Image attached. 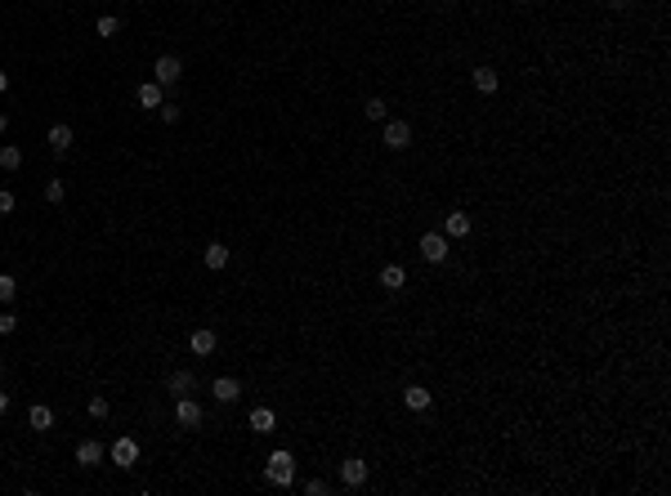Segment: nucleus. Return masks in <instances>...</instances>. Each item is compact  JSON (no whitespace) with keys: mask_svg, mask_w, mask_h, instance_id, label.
<instances>
[{"mask_svg":"<svg viewBox=\"0 0 671 496\" xmlns=\"http://www.w3.org/2000/svg\"><path fill=\"white\" fill-rule=\"evenodd\" d=\"M264 479L278 483V488H287V483L296 479V456H291V452H273L269 465H264Z\"/></svg>","mask_w":671,"mask_h":496,"instance_id":"obj_1","label":"nucleus"},{"mask_svg":"<svg viewBox=\"0 0 671 496\" xmlns=\"http://www.w3.org/2000/svg\"><path fill=\"white\" fill-rule=\"evenodd\" d=\"M175 425L197 429V425H202V403H193L188 394H179V398H175Z\"/></svg>","mask_w":671,"mask_h":496,"instance_id":"obj_2","label":"nucleus"},{"mask_svg":"<svg viewBox=\"0 0 671 496\" xmlns=\"http://www.w3.org/2000/svg\"><path fill=\"white\" fill-rule=\"evenodd\" d=\"M421 260L425 264H443V260H448V237H443V233H425L421 237Z\"/></svg>","mask_w":671,"mask_h":496,"instance_id":"obj_3","label":"nucleus"},{"mask_svg":"<svg viewBox=\"0 0 671 496\" xmlns=\"http://www.w3.org/2000/svg\"><path fill=\"white\" fill-rule=\"evenodd\" d=\"M340 483H345V488H363V483H367V461H363V456L340 461Z\"/></svg>","mask_w":671,"mask_h":496,"instance_id":"obj_4","label":"nucleus"},{"mask_svg":"<svg viewBox=\"0 0 671 496\" xmlns=\"http://www.w3.org/2000/svg\"><path fill=\"white\" fill-rule=\"evenodd\" d=\"M179 76H184V63H179L175 54H162V59H157V68H153V81L157 85H175Z\"/></svg>","mask_w":671,"mask_h":496,"instance_id":"obj_5","label":"nucleus"},{"mask_svg":"<svg viewBox=\"0 0 671 496\" xmlns=\"http://www.w3.org/2000/svg\"><path fill=\"white\" fill-rule=\"evenodd\" d=\"M408 143H412V126H408V121H385V148L403 152Z\"/></svg>","mask_w":671,"mask_h":496,"instance_id":"obj_6","label":"nucleus"},{"mask_svg":"<svg viewBox=\"0 0 671 496\" xmlns=\"http://www.w3.org/2000/svg\"><path fill=\"white\" fill-rule=\"evenodd\" d=\"M135 461H139V443H135V438H117V443H112V465L130 470Z\"/></svg>","mask_w":671,"mask_h":496,"instance_id":"obj_7","label":"nucleus"},{"mask_svg":"<svg viewBox=\"0 0 671 496\" xmlns=\"http://www.w3.org/2000/svg\"><path fill=\"white\" fill-rule=\"evenodd\" d=\"M211 394H215V403H238V398H242V385L233 376H220L211 385Z\"/></svg>","mask_w":671,"mask_h":496,"instance_id":"obj_8","label":"nucleus"},{"mask_svg":"<svg viewBox=\"0 0 671 496\" xmlns=\"http://www.w3.org/2000/svg\"><path fill=\"white\" fill-rule=\"evenodd\" d=\"M135 99L144 103V108H162V103H166V85H157V81H144V85L135 90Z\"/></svg>","mask_w":671,"mask_h":496,"instance_id":"obj_9","label":"nucleus"},{"mask_svg":"<svg viewBox=\"0 0 671 496\" xmlns=\"http://www.w3.org/2000/svg\"><path fill=\"white\" fill-rule=\"evenodd\" d=\"M27 425H32L36 434H45V429H54V407H45V403H32V412H27Z\"/></svg>","mask_w":671,"mask_h":496,"instance_id":"obj_10","label":"nucleus"},{"mask_svg":"<svg viewBox=\"0 0 671 496\" xmlns=\"http://www.w3.org/2000/svg\"><path fill=\"white\" fill-rule=\"evenodd\" d=\"M103 456H108V452H103V443H94V438H85V443L77 447V465H85V470H90V465H99Z\"/></svg>","mask_w":671,"mask_h":496,"instance_id":"obj_11","label":"nucleus"},{"mask_svg":"<svg viewBox=\"0 0 671 496\" xmlns=\"http://www.w3.org/2000/svg\"><path fill=\"white\" fill-rule=\"evenodd\" d=\"M470 233V215L466 211H452L448 219H443V237H466Z\"/></svg>","mask_w":671,"mask_h":496,"instance_id":"obj_12","label":"nucleus"},{"mask_svg":"<svg viewBox=\"0 0 671 496\" xmlns=\"http://www.w3.org/2000/svg\"><path fill=\"white\" fill-rule=\"evenodd\" d=\"M403 403H408L412 412H425V407H430V389H425V385H408V389H403Z\"/></svg>","mask_w":671,"mask_h":496,"instance_id":"obj_13","label":"nucleus"},{"mask_svg":"<svg viewBox=\"0 0 671 496\" xmlns=\"http://www.w3.org/2000/svg\"><path fill=\"white\" fill-rule=\"evenodd\" d=\"M50 148L63 157V152L72 148V126H63V121H59V126H50Z\"/></svg>","mask_w":671,"mask_h":496,"instance_id":"obj_14","label":"nucleus"},{"mask_svg":"<svg viewBox=\"0 0 671 496\" xmlns=\"http://www.w3.org/2000/svg\"><path fill=\"white\" fill-rule=\"evenodd\" d=\"M403 282H408V273H403V264H385V269H381V286H385V291H399Z\"/></svg>","mask_w":671,"mask_h":496,"instance_id":"obj_15","label":"nucleus"},{"mask_svg":"<svg viewBox=\"0 0 671 496\" xmlns=\"http://www.w3.org/2000/svg\"><path fill=\"white\" fill-rule=\"evenodd\" d=\"M188 345H193V354H202V358H206V354H215V331H206V327H202V331H193V340H188Z\"/></svg>","mask_w":671,"mask_h":496,"instance_id":"obj_16","label":"nucleus"},{"mask_svg":"<svg viewBox=\"0 0 671 496\" xmlns=\"http://www.w3.org/2000/svg\"><path fill=\"white\" fill-rule=\"evenodd\" d=\"M202 260H206V269H224V264H229V246L211 242V246H206V255H202Z\"/></svg>","mask_w":671,"mask_h":496,"instance_id":"obj_17","label":"nucleus"},{"mask_svg":"<svg viewBox=\"0 0 671 496\" xmlns=\"http://www.w3.org/2000/svg\"><path fill=\"white\" fill-rule=\"evenodd\" d=\"M475 90L479 94H497V72L493 68H475Z\"/></svg>","mask_w":671,"mask_h":496,"instance_id":"obj_18","label":"nucleus"},{"mask_svg":"<svg viewBox=\"0 0 671 496\" xmlns=\"http://www.w3.org/2000/svg\"><path fill=\"white\" fill-rule=\"evenodd\" d=\"M193 385H197V380H193V371H175V376H170V394H193Z\"/></svg>","mask_w":671,"mask_h":496,"instance_id":"obj_19","label":"nucleus"},{"mask_svg":"<svg viewBox=\"0 0 671 496\" xmlns=\"http://www.w3.org/2000/svg\"><path fill=\"white\" fill-rule=\"evenodd\" d=\"M18 166H23V152L14 143H0V170H18Z\"/></svg>","mask_w":671,"mask_h":496,"instance_id":"obj_20","label":"nucleus"},{"mask_svg":"<svg viewBox=\"0 0 671 496\" xmlns=\"http://www.w3.org/2000/svg\"><path fill=\"white\" fill-rule=\"evenodd\" d=\"M251 429H255V434H269V429H273V412H269V407H255V412H251Z\"/></svg>","mask_w":671,"mask_h":496,"instance_id":"obj_21","label":"nucleus"},{"mask_svg":"<svg viewBox=\"0 0 671 496\" xmlns=\"http://www.w3.org/2000/svg\"><path fill=\"white\" fill-rule=\"evenodd\" d=\"M94 32H99V36H117L121 32V18L117 14H103L99 23H94Z\"/></svg>","mask_w":671,"mask_h":496,"instance_id":"obj_22","label":"nucleus"},{"mask_svg":"<svg viewBox=\"0 0 671 496\" xmlns=\"http://www.w3.org/2000/svg\"><path fill=\"white\" fill-rule=\"evenodd\" d=\"M367 117H372V121H385V117H390V103H385V99H367Z\"/></svg>","mask_w":671,"mask_h":496,"instance_id":"obj_23","label":"nucleus"},{"mask_svg":"<svg viewBox=\"0 0 671 496\" xmlns=\"http://www.w3.org/2000/svg\"><path fill=\"white\" fill-rule=\"evenodd\" d=\"M63 197H68V188H63V179H50V184H45V202H54V206H59Z\"/></svg>","mask_w":671,"mask_h":496,"instance_id":"obj_24","label":"nucleus"},{"mask_svg":"<svg viewBox=\"0 0 671 496\" xmlns=\"http://www.w3.org/2000/svg\"><path fill=\"white\" fill-rule=\"evenodd\" d=\"M14 295H18V282L9 278V273H0V304H9Z\"/></svg>","mask_w":671,"mask_h":496,"instance_id":"obj_25","label":"nucleus"},{"mask_svg":"<svg viewBox=\"0 0 671 496\" xmlns=\"http://www.w3.org/2000/svg\"><path fill=\"white\" fill-rule=\"evenodd\" d=\"M14 193H9V188H0V215H14Z\"/></svg>","mask_w":671,"mask_h":496,"instance_id":"obj_26","label":"nucleus"},{"mask_svg":"<svg viewBox=\"0 0 671 496\" xmlns=\"http://www.w3.org/2000/svg\"><path fill=\"white\" fill-rule=\"evenodd\" d=\"M162 121H166V126H175V121H179V103H162Z\"/></svg>","mask_w":671,"mask_h":496,"instance_id":"obj_27","label":"nucleus"},{"mask_svg":"<svg viewBox=\"0 0 671 496\" xmlns=\"http://www.w3.org/2000/svg\"><path fill=\"white\" fill-rule=\"evenodd\" d=\"M9 331H18V318L14 313H0V336H9Z\"/></svg>","mask_w":671,"mask_h":496,"instance_id":"obj_28","label":"nucleus"},{"mask_svg":"<svg viewBox=\"0 0 671 496\" xmlns=\"http://www.w3.org/2000/svg\"><path fill=\"white\" fill-rule=\"evenodd\" d=\"M90 416H99V421H103V416H108V398H90Z\"/></svg>","mask_w":671,"mask_h":496,"instance_id":"obj_29","label":"nucleus"},{"mask_svg":"<svg viewBox=\"0 0 671 496\" xmlns=\"http://www.w3.org/2000/svg\"><path fill=\"white\" fill-rule=\"evenodd\" d=\"M305 492H309V496H327V483H323V479H309Z\"/></svg>","mask_w":671,"mask_h":496,"instance_id":"obj_30","label":"nucleus"},{"mask_svg":"<svg viewBox=\"0 0 671 496\" xmlns=\"http://www.w3.org/2000/svg\"><path fill=\"white\" fill-rule=\"evenodd\" d=\"M9 412V394H0V416H5Z\"/></svg>","mask_w":671,"mask_h":496,"instance_id":"obj_31","label":"nucleus"},{"mask_svg":"<svg viewBox=\"0 0 671 496\" xmlns=\"http://www.w3.org/2000/svg\"><path fill=\"white\" fill-rule=\"evenodd\" d=\"M9 90V72H0V94H5Z\"/></svg>","mask_w":671,"mask_h":496,"instance_id":"obj_32","label":"nucleus"},{"mask_svg":"<svg viewBox=\"0 0 671 496\" xmlns=\"http://www.w3.org/2000/svg\"><path fill=\"white\" fill-rule=\"evenodd\" d=\"M5 130H9V117H5V112H0V135H5Z\"/></svg>","mask_w":671,"mask_h":496,"instance_id":"obj_33","label":"nucleus"},{"mask_svg":"<svg viewBox=\"0 0 671 496\" xmlns=\"http://www.w3.org/2000/svg\"><path fill=\"white\" fill-rule=\"evenodd\" d=\"M609 5H613V9H627V5H631V0H609Z\"/></svg>","mask_w":671,"mask_h":496,"instance_id":"obj_34","label":"nucleus"}]
</instances>
